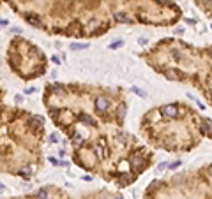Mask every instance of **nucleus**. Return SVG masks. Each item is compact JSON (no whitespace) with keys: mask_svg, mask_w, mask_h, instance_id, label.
Wrapping results in <instances>:
<instances>
[{"mask_svg":"<svg viewBox=\"0 0 212 199\" xmlns=\"http://www.w3.org/2000/svg\"><path fill=\"white\" fill-rule=\"evenodd\" d=\"M131 162H133V166H141V159H133Z\"/></svg>","mask_w":212,"mask_h":199,"instance_id":"nucleus-18","label":"nucleus"},{"mask_svg":"<svg viewBox=\"0 0 212 199\" xmlns=\"http://www.w3.org/2000/svg\"><path fill=\"white\" fill-rule=\"evenodd\" d=\"M120 46H122V41H115V42H112V44H110V48H112V49H117V48H120Z\"/></svg>","mask_w":212,"mask_h":199,"instance_id":"nucleus-13","label":"nucleus"},{"mask_svg":"<svg viewBox=\"0 0 212 199\" xmlns=\"http://www.w3.org/2000/svg\"><path fill=\"white\" fill-rule=\"evenodd\" d=\"M211 57H212V49H211Z\"/></svg>","mask_w":212,"mask_h":199,"instance_id":"nucleus-22","label":"nucleus"},{"mask_svg":"<svg viewBox=\"0 0 212 199\" xmlns=\"http://www.w3.org/2000/svg\"><path fill=\"white\" fill-rule=\"evenodd\" d=\"M133 92H136V94H138V95H145V94H143V92H141V90H138V88H136V86H133Z\"/></svg>","mask_w":212,"mask_h":199,"instance_id":"nucleus-19","label":"nucleus"},{"mask_svg":"<svg viewBox=\"0 0 212 199\" xmlns=\"http://www.w3.org/2000/svg\"><path fill=\"white\" fill-rule=\"evenodd\" d=\"M161 113H163L166 118H175L177 113H179V109H177V106H173V104H168V106H163V108H161Z\"/></svg>","mask_w":212,"mask_h":199,"instance_id":"nucleus-1","label":"nucleus"},{"mask_svg":"<svg viewBox=\"0 0 212 199\" xmlns=\"http://www.w3.org/2000/svg\"><path fill=\"white\" fill-rule=\"evenodd\" d=\"M37 198L39 199H48V190H46V189H41L39 194H37Z\"/></svg>","mask_w":212,"mask_h":199,"instance_id":"nucleus-11","label":"nucleus"},{"mask_svg":"<svg viewBox=\"0 0 212 199\" xmlns=\"http://www.w3.org/2000/svg\"><path fill=\"white\" fill-rule=\"evenodd\" d=\"M96 109L97 111H106V109H108V100L104 99V97L96 99Z\"/></svg>","mask_w":212,"mask_h":199,"instance_id":"nucleus-3","label":"nucleus"},{"mask_svg":"<svg viewBox=\"0 0 212 199\" xmlns=\"http://www.w3.org/2000/svg\"><path fill=\"white\" fill-rule=\"evenodd\" d=\"M179 71H166L164 72V76L168 78V80H180V74H177Z\"/></svg>","mask_w":212,"mask_h":199,"instance_id":"nucleus-5","label":"nucleus"},{"mask_svg":"<svg viewBox=\"0 0 212 199\" xmlns=\"http://www.w3.org/2000/svg\"><path fill=\"white\" fill-rule=\"evenodd\" d=\"M50 141H51V143H57V141H58V136H57V134H51V136H50Z\"/></svg>","mask_w":212,"mask_h":199,"instance_id":"nucleus-17","label":"nucleus"},{"mask_svg":"<svg viewBox=\"0 0 212 199\" xmlns=\"http://www.w3.org/2000/svg\"><path fill=\"white\" fill-rule=\"evenodd\" d=\"M120 183H122V185H127V183H129V176H122V178H120Z\"/></svg>","mask_w":212,"mask_h":199,"instance_id":"nucleus-15","label":"nucleus"},{"mask_svg":"<svg viewBox=\"0 0 212 199\" xmlns=\"http://www.w3.org/2000/svg\"><path fill=\"white\" fill-rule=\"evenodd\" d=\"M53 90H55L57 94H64V86H60V85H55V86H53Z\"/></svg>","mask_w":212,"mask_h":199,"instance_id":"nucleus-14","label":"nucleus"},{"mask_svg":"<svg viewBox=\"0 0 212 199\" xmlns=\"http://www.w3.org/2000/svg\"><path fill=\"white\" fill-rule=\"evenodd\" d=\"M85 48H89V44H73L71 46V49H74V51L76 49H85Z\"/></svg>","mask_w":212,"mask_h":199,"instance_id":"nucleus-12","label":"nucleus"},{"mask_svg":"<svg viewBox=\"0 0 212 199\" xmlns=\"http://www.w3.org/2000/svg\"><path fill=\"white\" fill-rule=\"evenodd\" d=\"M155 2H157V4H164L166 0H155Z\"/></svg>","mask_w":212,"mask_h":199,"instance_id":"nucleus-21","label":"nucleus"},{"mask_svg":"<svg viewBox=\"0 0 212 199\" xmlns=\"http://www.w3.org/2000/svg\"><path fill=\"white\" fill-rule=\"evenodd\" d=\"M25 18H27V21H28L30 25H36V27H41V21H39V18H34V14H27Z\"/></svg>","mask_w":212,"mask_h":199,"instance_id":"nucleus-6","label":"nucleus"},{"mask_svg":"<svg viewBox=\"0 0 212 199\" xmlns=\"http://www.w3.org/2000/svg\"><path fill=\"white\" fill-rule=\"evenodd\" d=\"M73 143H74L76 146H80V144L83 143V138H81L80 134H74V136H73Z\"/></svg>","mask_w":212,"mask_h":199,"instance_id":"nucleus-10","label":"nucleus"},{"mask_svg":"<svg viewBox=\"0 0 212 199\" xmlns=\"http://www.w3.org/2000/svg\"><path fill=\"white\" fill-rule=\"evenodd\" d=\"M50 113H51L53 116H57V115H58V109H55V108H51V109H50Z\"/></svg>","mask_w":212,"mask_h":199,"instance_id":"nucleus-20","label":"nucleus"},{"mask_svg":"<svg viewBox=\"0 0 212 199\" xmlns=\"http://www.w3.org/2000/svg\"><path fill=\"white\" fill-rule=\"evenodd\" d=\"M28 123H30V125H32V127H36V129H41V127H42V120L39 118H36V116H34V118H30V122H28Z\"/></svg>","mask_w":212,"mask_h":199,"instance_id":"nucleus-7","label":"nucleus"},{"mask_svg":"<svg viewBox=\"0 0 212 199\" xmlns=\"http://www.w3.org/2000/svg\"><path fill=\"white\" fill-rule=\"evenodd\" d=\"M202 132L207 134V136H212V123H209V122H202Z\"/></svg>","mask_w":212,"mask_h":199,"instance_id":"nucleus-4","label":"nucleus"},{"mask_svg":"<svg viewBox=\"0 0 212 199\" xmlns=\"http://www.w3.org/2000/svg\"><path fill=\"white\" fill-rule=\"evenodd\" d=\"M80 120H81L83 123H87V125H96L94 118H90V116H87V115H80Z\"/></svg>","mask_w":212,"mask_h":199,"instance_id":"nucleus-8","label":"nucleus"},{"mask_svg":"<svg viewBox=\"0 0 212 199\" xmlns=\"http://www.w3.org/2000/svg\"><path fill=\"white\" fill-rule=\"evenodd\" d=\"M23 176H25V178H28V176H30V169H28V167H25V169H23Z\"/></svg>","mask_w":212,"mask_h":199,"instance_id":"nucleus-16","label":"nucleus"},{"mask_svg":"<svg viewBox=\"0 0 212 199\" xmlns=\"http://www.w3.org/2000/svg\"><path fill=\"white\" fill-rule=\"evenodd\" d=\"M115 18H117V21H122V23H131V18H127V16L122 14V13H118Z\"/></svg>","mask_w":212,"mask_h":199,"instance_id":"nucleus-9","label":"nucleus"},{"mask_svg":"<svg viewBox=\"0 0 212 199\" xmlns=\"http://www.w3.org/2000/svg\"><path fill=\"white\" fill-rule=\"evenodd\" d=\"M103 146H104V141H103V139H101L96 146H94V152H96V155L99 157V159H104V155H106V152H104V148H103Z\"/></svg>","mask_w":212,"mask_h":199,"instance_id":"nucleus-2","label":"nucleus"}]
</instances>
